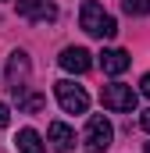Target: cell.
Segmentation results:
<instances>
[{
    "label": "cell",
    "mask_w": 150,
    "mask_h": 153,
    "mask_svg": "<svg viewBox=\"0 0 150 153\" xmlns=\"http://www.w3.org/2000/svg\"><path fill=\"white\" fill-rule=\"evenodd\" d=\"M79 25H82V32H89V36H97V39H111L114 32H118V22H114L97 0H86V4H82Z\"/></svg>",
    "instance_id": "cell-1"
},
{
    "label": "cell",
    "mask_w": 150,
    "mask_h": 153,
    "mask_svg": "<svg viewBox=\"0 0 150 153\" xmlns=\"http://www.w3.org/2000/svg\"><path fill=\"white\" fill-rule=\"evenodd\" d=\"M111 139H114V128L104 114H93L86 121V132H82V150L86 153H104L111 146Z\"/></svg>",
    "instance_id": "cell-2"
},
{
    "label": "cell",
    "mask_w": 150,
    "mask_h": 153,
    "mask_svg": "<svg viewBox=\"0 0 150 153\" xmlns=\"http://www.w3.org/2000/svg\"><path fill=\"white\" fill-rule=\"evenodd\" d=\"M54 93H57V103H61L64 114H86L89 111V93L82 85H75L72 78H61L54 85Z\"/></svg>",
    "instance_id": "cell-3"
},
{
    "label": "cell",
    "mask_w": 150,
    "mask_h": 153,
    "mask_svg": "<svg viewBox=\"0 0 150 153\" xmlns=\"http://www.w3.org/2000/svg\"><path fill=\"white\" fill-rule=\"evenodd\" d=\"M100 100H104V107H107V111H118V114H132V111H136V103H140V93H136L132 85L111 82V85H104Z\"/></svg>",
    "instance_id": "cell-4"
},
{
    "label": "cell",
    "mask_w": 150,
    "mask_h": 153,
    "mask_svg": "<svg viewBox=\"0 0 150 153\" xmlns=\"http://www.w3.org/2000/svg\"><path fill=\"white\" fill-rule=\"evenodd\" d=\"M29 71H32L29 53H25V50H14V53H11V61H7V89L14 93V100H22V96H25Z\"/></svg>",
    "instance_id": "cell-5"
},
{
    "label": "cell",
    "mask_w": 150,
    "mask_h": 153,
    "mask_svg": "<svg viewBox=\"0 0 150 153\" xmlns=\"http://www.w3.org/2000/svg\"><path fill=\"white\" fill-rule=\"evenodd\" d=\"M18 14L29 22H57V4L54 0H18Z\"/></svg>",
    "instance_id": "cell-6"
},
{
    "label": "cell",
    "mask_w": 150,
    "mask_h": 153,
    "mask_svg": "<svg viewBox=\"0 0 150 153\" xmlns=\"http://www.w3.org/2000/svg\"><path fill=\"white\" fill-rule=\"evenodd\" d=\"M61 68L72 71V75H86L93 68V53L82 50V46H68V50H61Z\"/></svg>",
    "instance_id": "cell-7"
},
{
    "label": "cell",
    "mask_w": 150,
    "mask_h": 153,
    "mask_svg": "<svg viewBox=\"0 0 150 153\" xmlns=\"http://www.w3.org/2000/svg\"><path fill=\"white\" fill-rule=\"evenodd\" d=\"M46 135H50V146L57 153H68V150H75V132L64 125V121H54L50 128H46Z\"/></svg>",
    "instance_id": "cell-8"
},
{
    "label": "cell",
    "mask_w": 150,
    "mask_h": 153,
    "mask_svg": "<svg viewBox=\"0 0 150 153\" xmlns=\"http://www.w3.org/2000/svg\"><path fill=\"white\" fill-rule=\"evenodd\" d=\"M129 64H132V57H129L125 50H104V53H100V68H104L107 75H122Z\"/></svg>",
    "instance_id": "cell-9"
},
{
    "label": "cell",
    "mask_w": 150,
    "mask_h": 153,
    "mask_svg": "<svg viewBox=\"0 0 150 153\" xmlns=\"http://www.w3.org/2000/svg\"><path fill=\"white\" fill-rule=\"evenodd\" d=\"M14 143H18V153H46V146H43V139H39L36 128H22Z\"/></svg>",
    "instance_id": "cell-10"
},
{
    "label": "cell",
    "mask_w": 150,
    "mask_h": 153,
    "mask_svg": "<svg viewBox=\"0 0 150 153\" xmlns=\"http://www.w3.org/2000/svg\"><path fill=\"white\" fill-rule=\"evenodd\" d=\"M125 14H150V0H122Z\"/></svg>",
    "instance_id": "cell-11"
},
{
    "label": "cell",
    "mask_w": 150,
    "mask_h": 153,
    "mask_svg": "<svg viewBox=\"0 0 150 153\" xmlns=\"http://www.w3.org/2000/svg\"><path fill=\"white\" fill-rule=\"evenodd\" d=\"M140 93H143V96H147V100H150V71H147V75H143V78H140Z\"/></svg>",
    "instance_id": "cell-12"
},
{
    "label": "cell",
    "mask_w": 150,
    "mask_h": 153,
    "mask_svg": "<svg viewBox=\"0 0 150 153\" xmlns=\"http://www.w3.org/2000/svg\"><path fill=\"white\" fill-rule=\"evenodd\" d=\"M7 125H11V111L0 103V128H7Z\"/></svg>",
    "instance_id": "cell-13"
},
{
    "label": "cell",
    "mask_w": 150,
    "mask_h": 153,
    "mask_svg": "<svg viewBox=\"0 0 150 153\" xmlns=\"http://www.w3.org/2000/svg\"><path fill=\"white\" fill-rule=\"evenodd\" d=\"M140 125H143V128L150 132V111H143V114H140Z\"/></svg>",
    "instance_id": "cell-14"
},
{
    "label": "cell",
    "mask_w": 150,
    "mask_h": 153,
    "mask_svg": "<svg viewBox=\"0 0 150 153\" xmlns=\"http://www.w3.org/2000/svg\"><path fill=\"white\" fill-rule=\"evenodd\" d=\"M147 153H150V143H147Z\"/></svg>",
    "instance_id": "cell-15"
}]
</instances>
